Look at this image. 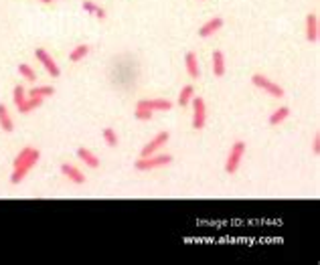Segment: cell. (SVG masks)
I'll return each instance as SVG.
<instances>
[{"label":"cell","mask_w":320,"mask_h":265,"mask_svg":"<svg viewBox=\"0 0 320 265\" xmlns=\"http://www.w3.org/2000/svg\"><path fill=\"white\" fill-rule=\"evenodd\" d=\"M55 94V89L49 87V85H41V87H33L29 91V97H39V99H43V97H49Z\"/></svg>","instance_id":"obj_16"},{"label":"cell","mask_w":320,"mask_h":265,"mask_svg":"<svg viewBox=\"0 0 320 265\" xmlns=\"http://www.w3.org/2000/svg\"><path fill=\"white\" fill-rule=\"evenodd\" d=\"M213 75L215 77L225 75V55L221 51H213Z\"/></svg>","instance_id":"obj_12"},{"label":"cell","mask_w":320,"mask_h":265,"mask_svg":"<svg viewBox=\"0 0 320 265\" xmlns=\"http://www.w3.org/2000/svg\"><path fill=\"white\" fill-rule=\"evenodd\" d=\"M87 53H89V45H77V47L71 51L69 59H71L73 63H77V61H81L83 57H87Z\"/></svg>","instance_id":"obj_20"},{"label":"cell","mask_w":320,"mask_h":265,"mask_svg":"<svg viewBox=\"0 0 320 265\" xmlns=\"http://www.w3.org/2000/svg\"><path fill=\"white\" fill-rule=\"evenodd\" d=\"M19 73L26 79V81H35V79H37V73L29 67V65H24V63H22V65H19Z\"/></svg>","instance_id":"obj_22"},{"label":"cell","mask_w":320,"mask_h":265,"mask_svg":"<svg viewBox=\"0 0 320 265\" xmlns=\"http://www.w3.org/2000/svg\"><path fill=\"white\" fill-rule=\"evenodd\" d=\"M168 138H170V134L168 132H160V134H156L148 144L144 146V148L140 150V158H146V156H152V154H156L162 146L168 142Z\"/></svg>","instance_id":"obj_5"},{"label":"cell","mask_w":320,"mask_h":265,"mask_svg":"<svg viewBox=\"0 0 320 265\" xmlns=\"http://www.w3.org/2000/svg\"><path fill=\"white\" fill-rule=\"evenodd\" d=\"M245 154V142H235L233 148L229 150V158L227 162H225V170H227V174H235L239 164H241V158Z\"/></svg>","instance_id":"obj_4"},{"label":"cell","mask_w":320,"mask_h":265,"mask_svg":"<svg viewBox=\"0 0 320 265\" xmlns=\"http://www.w3.org/2000/svg\"><path fill=\"white\" fill-rule=\"evenodd\" d=\"M83 10L85 12H89V15H93V17H98V19H105V10L101 8V6H98L96 2H91V0H85L83 2Z\"/></svg>","instance_id":"obj_15"},{"label":"cell","mask_w":320,"mask_h":265,"mask_svg":"<svg viewBox=\"0 0 320 265\" xmlns=\"http://www.w3.org/2000/svg\"><path fill=\"white\" fill-rule=\"evenodd\" d=\"M136 108L150 110V112H154V110H158V112H168V110H172V101H168V99H140V101L136 103Z\"/></svg>","instance_id":"obj_8"},{"label":"cell","mask_w":320,"mask_h":265,"mask_svg":"<svg viewBox=\"0 0 320 265\" xmlns=\"http://www.w3.org/2000/svg\"><path fill=\"white\" fill-rule=\"evenodd\" d=\"M312 154H316V156L320 154V136H318V134H316L314 140H312Z\"/></svg>","instance_id":"obj_26"},{"label":"cell","mask_w":320,"mask_h":265,"mask_svg":"<svg viewBox=\"0 0 320 265\" xmlns=\"http://www.w3.org/2000/svg\"><path fill=\"white\" fill-rule=\"evenodd\" d=\"M288 115H290V108H286V105H284V108H280V110H276V112L270 115V126H278V124H282Z\"/></svg>","instance_id":"obj_18"},{"label":"cell","mask_w":320,"mask_h":265,"mask_svg":"<svg viewBox=\"0 0 320 265\" xmlns=\"http://www.w3.org/2000/svg\"><path fill=\"white\" fill-rule=\"evenodd\" d=\"M77 158H79V160H83L89 168H100V158L93 152H89L87 148H79L77 150Z\"/></svg>","instance_id":"obj_14"},{"label":"cell","mask_w":320,"mask_h":265,"mask_svg":"<svg viewBox=\"0 0 320 265\" xmlns=\"http://www.w3.org/2000/svg\"><path fill=\"white\" fill-rule=\"evenodd\" d=\"M39 158H41V152L33 148V150H31V154L26 156V160H24L19 168L12 170V174H10V182H12V184H19V182H22V178H24L26 174H29L31 168L39 162Z\"/></svg>","instance_id":"obj_2"},{"label":"cell","mask_w":320,"mask_h":265,"mask_svg":"<svg viewBox=\"0 0 320 265\" xmlns=\"http://www.w3.org/2000/svg\"><path fill=\"white\" fill-rule=\"evenodd\" d=\"M251 83L256 85V87H260V89H263L265 94H270V95H274V97H284L286 94H284V89H282V85H278V83H274L270 77H265V75H253L251 77Z\"/></svg>","instance_id":"obj_3"},{"label":"cell","mask_w":320,"mask_h":265,"mask_svg":"<svg viewBox=\"0 0 320 265\" xmlns=\"http://www.w3.org/2000/svg\"><path fill=\"white\" fill-rule=\"evenodd\" d=\"M41 2H51V0H41Z\"/></svg>","instance_id":"obj_27"},{"label":"cell","mask_w":320,"mask_h":265,"mask_svg":"<svg viewBox=\"0 0 320 265\" xmlns=\"http://www.w3.org/2000/svg\"><path fill=\"white\" fill-rule=\"evenodd\" d=\"M193 94H195L193 85H184L180 89V94H179V105H186V103H189L193 99Z\"/></svg>","instance_id":"obj_21"},{"label":"cell","mask_w":320,"mask_h":265,"mask_svg":"<svg viewBox=\"0 0 320 265\" xmlns=\"http://www.w3.org/2000/svg\"><path fill=\"white\" fill-rule=\"evenodd\" d=\"M41 101H43V99H39V97H29V99H24L20 105H17V108H19L20 114H29V112H33L35 108H39V105H41Z\"/></svg>","instance_id":"obj_17"},{"label":"cell","mask_w":320,"mask_h":265,"mask_svg":"<svg viewBox=\"0 0 320 265\" xmlns=\"http://www.w3.org/2000/svg\"><path fill=\"white\" fill-rule=\"evenodd\" d=\"M35 57L41 61V65L47 69V73L51 75V77H59L61 75V69H59V65L53 61V57L49 55V53L45 51V49H35Z\"/></svg>","instance_id":"obj_6"},{"label":"cell","mask_w":320,"mask_h":265,"mask_svg":"<svg viewBox=\"0 0 320 265\" xmlns=\"http://www.w3.org/2000/svg\"><path fill=\"white\" fill-rule=\"evenodd\" d=\"M184 63H186V71H189L191 77H201V69H199V63H197V55L193 51H189L184 55Z\"/></svg>","instance_id":"obj_13"},{"label":"cell","mask_w":320,"mask_h":265,"mask_svg":"<svg viewBox=\"0 0 320 265\" xmlns=\"http://www.w3.org/2000/svg\"><path fill=\"white\" fill-rule=\"evenodd\" d=\"M136 120L140 122H150L152 120V112L150 110H142V108H136V114H134Z\"/></svg>","instance_id":"obj_25"},{"label":"cell","mask_w":320,"mask_h":265,"mask_svg":"<svg viewBox=\"0 0 320 265\" xmlns=\"http://www.w3.org/2000/svg\"><path fill=\"white\" fill-rule=\"evenodd\" d=\"M103 140H105V144H108V146H112V148H114V146H118V136H116V132L112 128L103 130Z\"/></svg>","instance_id":"obj_23"},{"label":"cell","mask_w":320,"mask_h":265,"mask_svg":"<svg viewBox=\"0 0 320 265\" xmlns=\"http://www.w3.org/2000/svg\"><path fill=\"white\" fill-rule=\"evenodd\" d=\"M172 162V156L168 154H158V156H146V158H140V160L134 162V168L138 172H148V170H154V168H162V166H168Z\"/></svg>","instance_id":"obj_1"},{"label":"cell","mask_w":320,"mask_h":265,"mask_svg":"<svg viewBox=\"0 0 320 265\" xmlns=\"http://www.w3.org/2000/svg\"><path fill=\"white\" fill-rule=\"evenodd\" d=\"M223 26V19L221 17H215V19H211V20H207L201 29H199V37H203V38H207V37H211L213 33H217L219 29Z\"/></svg>","instance_id":"obj_10"},{"label":"cell","mask_w":320,"mask_h":265,"mask_svg":"<svg viewBox=\"0 0 320 265\" xmlns=\"http://www.w3.org/2000/svg\"><path fill=\"white\" fill-rule=\"evenodd\" d=\"M61 174H65V176H67L71 182H75V184H83L85 182V176L75 166H71V164H61Z\"/></svg>","instance_id":"obj_11"},{"label":"cell","mask_w":320,"mask_h":265,"mask_svg":"<svg viewBox=\"0 0 320 265\" xmlns=\"http://www.w3.org/2000/svg\"><path fill=\"white\" fill-rule=\"evenodd\" d=\"M0 126H2V130L4 132H12V117H10V114H8V110L4 108L2 103H0Z\"/></svg>","instance_id":"obj_19"},{"label":"cell","mask_w":320,"mask_h":265,"mask_svg":"<svg viewBox=\"0 0 320 265\" xmlns=\"http://www.w3.org/2000/svg\"><path fill=\"white\" fill-rule=\"evenodd\" d=\"M193 128L195 130H203L207 122V114H205V101L203 97H195L193 99Z\"/></svg>","instance_id":"obj_7"},{"label":"cell","mask_w":320,"mask_h":265,"mask_svg":"<svg viewBox=\"0 0 320 265\" xmlns=\"http://www.w3.org/2000/svg\"><path fill=\"white\" fill-rule=\"evenodd\" d=\"M12 99H15V105H20L26 99V94H24V87L22 85H17L15 87V91H12Z\"/></svg>","instance_id":"obj_24"},{"label":"cell","mask_w":320,"mask_h":265,"mask_svg":"<svg viewBox=\"0 0 320 265\" xmlns=\"http://www.w3.org/2000/svg\"><path fill=\"white\" fill-rule=\"evenodd\" d=\"M306 38H308L310 43L318 41V17H316V12H310V15L306 17Z\"/></svg>","instance_id":"obj_9"}]
</instances>
